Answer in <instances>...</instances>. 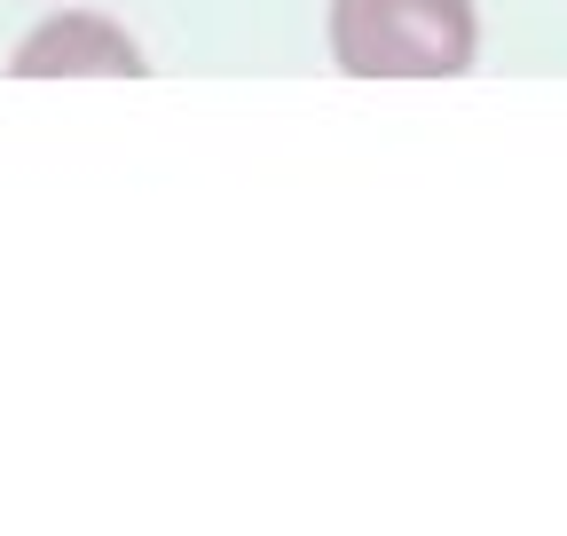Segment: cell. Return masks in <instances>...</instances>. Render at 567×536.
<instances>
[{
    "label": "cell",
    "instance_id": "1",
    "mask_svg": "<svg viewBox=\"0 0 567 536\" xmlns=\"http://www.w3.org/2000/svg\"><path fill=\"white\" fill-rule=\"evenodd\" d=\"M473 48V0H331V55L354 80H457Z\"/></svg>",
    "mask_w": 567,
    "mask_h": 536
},
{
    "label": "cell",
    "instance_id": "2",
    "mask_svg": "<svg viewBox=\"0 0 567 536\" xmlns=\"http://www.w3.org/2000/svg\"><path fill=\"white\" fill-rule=\"evenodd\" d=\"M17 80H48V72H103V80H142V48L111 24V17H48L17 63Z\"/></svg>",
    "mask_w": 567,
    "mask_h": 536
}]
</instances>
